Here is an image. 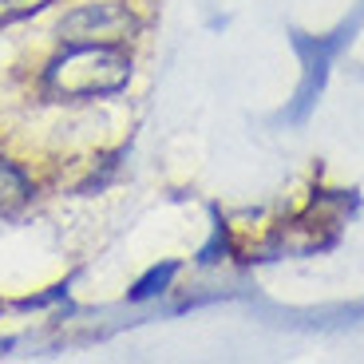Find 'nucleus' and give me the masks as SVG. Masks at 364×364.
<instances>
[{
	"instance_id": "nucleus-3",
	"label": "nucleus",
	"mask_w": 364,
	"mask_h": 364,
	"mask_svg": "<svg viewBox=\"0 0 364 364\" xmlns=\"http://www.w3.org/2000/svg\"><path fill=\"white\" fill-rule=\"evenodd\" d=\"M131 28H135V20H131L127 9H119V4H87V9L72 12V16L60 24V36L95 44V40H119V36H127Z\"/></svg>"
},
{
	"instance_id": "nucleus-5",
	"label": "nucleus",
	"mask_w": 364,
	"mask_h": 364,
	"mask_svg": "<svg viewBox=\"0 0 364 364\" xmlns=\"http://www.w3.org/2000/svg\"><path fill=\"white\" fill-rule=\"evenodd\" d=\"M24 194H28V178L16 171V166L0 163V214H9Z\"/></svg>"
},
{
	"instance_id": "nucleus-4",
	"label": "nucleus",
	"mask_w": 364,
	"mask_h": 364,
	"mask_svg": "<svg viewBox=\"0 0 364 364\" xmlns=\"http://www.w3.org/2000/svg\"><path fill=\"white\" fill-rule=\"evenodd\" d=\"M174 273H178V262H163V265H151V269L143 273L135 282V289L127 293L131 301H151V297H159V293H166L171 289V282H174Z\"/></svg>"
},
{
	"instance_id": "nucleus-6",
	"label": "nucleus",
	"mask_w": 364,
	"mask_h": 364,
	"mask_svg": "<svg viewBox=\"0 0 364 364\" xmlns=\"http://www.w3.org/2000/svg\"><path fill=\"white\" fill-rule=\"evenodd\" d=\"M226 254H230V226L214 214V234H210V242L198 250V265H218Z\"/></svg>"
},
{
	"instance_id": "nucleus-2",
	"label": "nucleus",
	"mask_w": 364,
	"mask_h": 364,
	"mask_svg": "<svg viewBox=\"0 0 364 364\" xmlns=\"http://www.w3.org/2000/svg\"><path fill=\"white\" fill-rule=\"evenodd\" d=\"M360 24H364V4L337 28V32H333V36H305V32H293V48H297L301 64H305V75H301V87H297L293 107L282 115L285 123H305V119H309V111L317 107L321 91H325L328 64H333V60L353 44V36L360 32Z\"/></svg>"
},
{
	"instance_id": "nucleus-7",
	"label": "nucleus",
	"mask_w": 364,
	"mask_h": 364,
	"mask_svg": "<svg viewBox=\"0 0 364 364\" xmlns=\"http://www.w3.org/2000/svg\"><path fill=\"white\" fill-rule=\"evenodd\" d=\"M360 4H364V0H360Z\"/></svg>"
},
{
	"instance_id": "nucleus-1",
	"label": "nucleus",
	"mask_w": 364,
	"mask_h": 364,
	"mask_svg": "<svg viewBox=\"0 0 364 364\" xmlns=\"http://www.w3.org/2000/svg\"><path fill=\"white\" fill-rule=\"evenodd\" d=\"M131 64L123 52L107 44H80L75 40L60 60H52L44 83L55 95H75V100H95V95H115L127 87Z\"/></svg>"
}]
</instances>
